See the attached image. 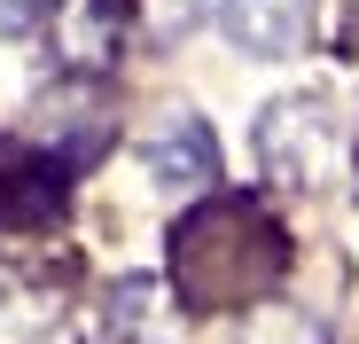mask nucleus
Instances as JSON below:
<instances>
[{"mask_svg":"<svg viewBox=\"0 0 359 344\" xmlns=\"http://www.w3.org/2000/svg\"><path fill=\"white\" fill-rule=\"evenodd\" d=\"M281 258H289L281 227L250 196H219V204H203V211H188L172 227V282H180V298L203 305V313L266 298Z\"/></svg>","mask_w":359,"mask_h":344,"instance_id":"f257e3e1","label":"nucleus"},{"mask_svg":"<svg viewBox=\"0 0 359 344\" xmlns=\"http://www.w3.org/2000/svg\"><path fill=\"white\" fill-rule=\"evenodd\" d=\"M149 172H156V188H211V172H219V141L203 118H188V110H172V118L141 141Z\"/></svg>","mask_w":359,"mask_h":344,"instance_id":"20e7f679","label":"nucleus"},{"mask_svg":"<svg viewBox=\"0 0 359 344\" xmlns=\"http://www.w3.org/2000/svg\"><path fill=\"white\" fill-rule=\"evenodd\" d=\"M55 47L71 71H109L126 47V0H55Z\"/></svg>","mask_w":359,"mask_h":344,"instance_id":"39448f33","label":"nucleus"},{"mask_svg":"<svg viewBox=\"0 0 359 344\" xmlns=\"http://www.w3.org/2000/svg\"><path fill=\"white\" fill-rule=\"evenodd\" d=\"M250 141H258V164L273 172V180H289V188L328 180V164L344 157L336 102H320V94H281V102H266Z\"/></svg>","mask_w":359,"mask_h":344,"instance_id":"f03ea898","label":"nucleus"},{"mask_svg":"<svg viewBox=\"0 0 359 344\" xmlns=\"http://www.w3.org/2000/svg\"><path fill=\"white\" fill-rule=\"evenodd\" d=\"M47 16V0H0V32H32Z\"/></svg>","mask_w":359,"mask_h":344,"instance_id":"0eeeda50","label":"nucleus"},{"mask_svg":"<svg viewBox=\"0 0 359 344\" xmlns=\"http://www.w3.org/2000/svg\"><path fill=\"white\" fill-rule=\"evenodd\" d=\"M219 32L243 55H297L313 32V0H219Z\"/></svg>","mask_w":359,"mask_h":344,"instance_id":"7ed1b4c3","label":"nucleus"},{"mask_svg":"<svg viewBox=\"0 0 359 344\" xmlns=\"http://www.w3.org/2000/svg\"><path fill=\"white\" fill-rule=\"evenodd\" d=\"M196 8H203V0H149V24H156V39H180V32L196 24Z\"/></svg>","mask_w":359,"mask_h":344,"instance_id":"423d86ee","label":"nucleus"}]
</instances>
